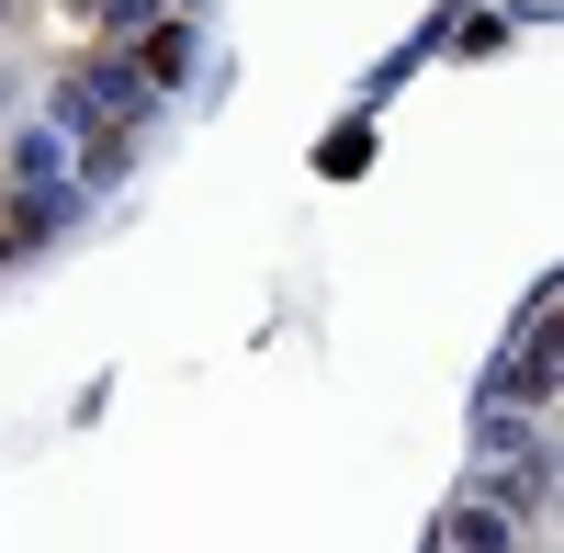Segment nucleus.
Wrapping results in <instances>:
<instances>
[{
	"mask_svg": "<svg viewBox=\"0 0 564 553\" xmlns=\"http://www.w3.org/2000/svg\"><path fill=\"white\" fill-rule=\"evenodd\" d=\"M0 12H12V0H0Z\"/></svg>",
	"mask_w": 564,
	"mask_h": 553,
	"instance_id": "nucleus-1",
	"label": "nucleus"
},
{
	"mask_svg": "<svg viewBox=\"0 0 564 553\" xmlns=\"http://www.w3.org/2000/svg\"><path fill=\"white\" fill-rule=\"evenodd\" d=\"M0 102H12V90H0Z\"/></svg>",
	"mask_w": 564,
	"mask_h": 553,
	"instance_id": "nucleus-2",
	"label": "nucleus"
}]
</instances>
